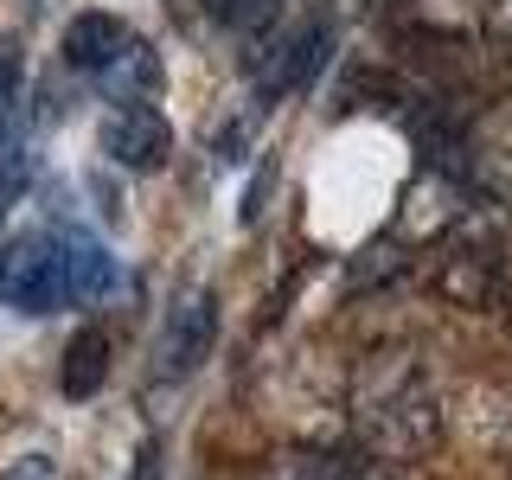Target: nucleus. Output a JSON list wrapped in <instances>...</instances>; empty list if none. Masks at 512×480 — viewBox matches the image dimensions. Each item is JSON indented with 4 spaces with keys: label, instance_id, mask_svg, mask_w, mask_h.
<instances>
[{
    "label": "nucleus",
    "instance_id": "f257e3e1",
    "mask_svg": "<svg viewBox=\"0 0 512 480\" xmlns=\"http://www.w3.org/2000/svg\"><path fill=\"white\" fill-rule=\"evenodd\" d=\"M346 423L378 461H423L448 436V404L416 352H365L346 384Z\"/></svg>",
    "mask_w": 512,
    "mask_h": 480
},
{
    "label": "nucleus",
    "instance_id": "f03ea898",
    "mask_svg": "<svg viewBox=\"0 0 512 480\" xmlns=\"http://www.w3.org/2000/svg\"><path fill=\"white\" fill-rule=\"evenodd\" d=\"M71 295V237L58 231H13L0 244V308L58 314Z\"/></svg>",
    "mask_w": 512,
    "mask_h": 480
},
{
    "label": "nucleus",
    "instance_id": "7ed1b4c3",
    "mask_svg": "<svg viewBox=\"0 0 512 480\" xmlns=\"http://www.w3.org/2000/svg\"><path fill=\"white\" fill-rule=\"evenodd\" d=\"M429 295L455 314H493L506 295V269H500V244L487 231H468L461 218V237H448L429 263Z\"/></svg>",
    "mask_w": 512,
    "mask_h": 480
},
{
    "label": "nucleus",
    "instance_id": "20e7f679",
    "mask_svg": "<svg viewBox=\"0 0 512 480\" xmlns=\"http://www.w3.org/2000/svg\"><path fill=\"white\" fill-rule=\"evenodd\" d=\"M468 205H461V173L455 167H423L404 186V205H397L391 231H384V250H429L448 244L461 231Z\"/></svg>",
    "mask_w": 512,
    "mask_h": 480
},
{
    "label": "nucleus",
    "instance_id": "39448f33",
    "mask_svg": "<svg viewBox=\"0 0 512 480\" xmlns=\"http://www.w3.org/2000/svg\"><path fill=\"white\" fill-rule=\"evenodd\" d=\"M212 340H218V295L192 282V288H180V295H173L167 320H160V340H154L148 378H154V384H180V378H192V372L205 365V352H212Z\"/></svg>",
    "mask_w": 512,
    "mask_h": 480
},
{
    "label": "nucleus",
    "instance_id": "423d86ee",
    "mask_svg": "<svg viewBox=\"0 0 512 480\" xmlns=\"http://www.w3.org/2000/svg\"><path fill=\"white\" fill-rule=\"evenodd\" d=\"M103 154L122 173H160L173 160V122L154 103H116L103 116Z\"/></svg>",
    "mask_w": 512,
    "mask_h": 480
},
{
    "label": "nucleus",
    "instance_id": "0eeeda50",
    "mask_svg": "<svg viewBox=\"0 0 512 480\" xmlns=\"http://www.w3.org/2000/svg\"><path fill=\"white\" fill-rule=\"evenodd\" d=\"M327 45H333V26H327V20H301V26H288L282 39L263 52V96H288V90H301V84H308V77L320 71Z\"/></svg>",
    "mask_w": 512,
    "mask_h": 480
},
{
    "label": "nucleus",
    "instance_id": "6e6552de",
    "mask_svg": "<svg viewBox=\"0 0 512 480\" xmlns=\"http://www.w3.org/2000/svg\"><path fill=\"white\" fill-rule=\"evenodd\" d=\"M128 45H135V32H128L116 13H96V7H90V13H77V20L64 26V45H58V52H64V64H71V71H84V77H96V84H103V77L122 64Z\"/></svg>",
    "mask_w": 512,
    "mask_h": 480
},
{
    "label": "nucleus",
    "instance_id": "1a4fd4ad",
    "mask_svg": "<svg viewBox=\"0 0 512 480\" xmlns=\"http://www.w3.org/2000/svg\"><path fill=\"white\" fill-rule=\"evenodd\" d=\"M468 173L487 186L493 205L512 212V103L487 109V116L468 128Z\"/></svg>",
    "mask_w": 512,
    "mask_h": 480
},
{
    "label": "nucleus",
    "instance_id": "9d476101",
    "mask_svg": "<svg viewBox=\"0 0 512 480\" xmlns=\"http://www.w3.org/2000/svg\"><path fill=\"white\" fill-rule=\"evenodd\" d=\"M461 423V436L480 442L487 455H512V397L500 384H461L455 410H448Z\"/></svg>",
    "mask_w": 512,
    "mask_h": 480
},
{
    "label": "nucleus",
    "instance_id": "9b49d317",
    "mask_svg": "<svg viewBox=\"0 0 512 480\" xmlns=\"http://www.w3.org/2000/svg\"><path fill=\"white\" fill-rule=\"evenodd\" d=\"M103 378H109V333L77 327L71 346H64V365H58V391L71 397V404H84V397L103 391Z\"/></svg>",
    "mask_w": 512,
    "mask_h": 480
},
{
    "label": "nucleus",
    "instance_id": "f8f14e48",
    "mask_svg": "<svg viewBox=\"0 0 512 480\" xmlns=\"http://www.w3.org/2000/svg\"><path fill=\"white\" fill-rule=\"evenodd\" d=\"M103 90L116 96V103H154V90H160V58H154V45H148V39L128 45L122 64L103 77Z\"/></svg>",
    "mask_w": 512,
    "mask_h": 480
},
{
    "label": "nucleus",
    "instance_id": "ddd939ff",
    "mask_svg": "<svg viewBox=\"0 0 512 480\" xmlns=\"http://www.w3.org/2000/svg\"><path fill=\"white\" fill-rule=\"evenodd\" d=\"M116 256H109L96 237H71V295L77 301H103L116 288Z\"/></svg>",
    "mask_w": 512,
    "mask_h": 480
},
{
    "label": "nucleus",
    "instance_id": "4468645a",
    "mask_svg": "<svg viewBox=\"0 0 512 480\" xmlns=\"http://www.w3.org/2000/svg\"><path fill=\"white\" fill-rule=\"evenodd\" d=\"M20 77H26V64H20V45L13 39H0V160H20Z\"/></svg>",
    "mask_w": 512,
    "mask_h": 480
},
{
    "label": "nucleus",
    "instance_id": "2eb2a0df",
    "mask_svg": "<svg viewBox=\"0 0 512 480\" xmlns=\"http://www.w3.org/2000/svg\"><path fill=\"white\" fill-rule=\"evenodd\" d=\"M256 480H333V461L320 455V448H288V455H276Z\"/></svg>",
    "mask_w": 512,
    "mask_h": 480
},
{
    "label": "nucleus",
    "instance_id": "dca6fc26",
    "mask_svg": "<svg viewBox=\"0 0 512 480\" xmlns=\"http://www.w3.org/2000/svg\"><path fill=\"white\" fill-rule=\"evenodd\" d=\"M205 13H212L218 26H231V32H244V26H263L269 13H276V0H199Z\"/></svg>",
    "mask_w": 512,
    "mask_h": 480
},
{
    "label": "nucleus",
    "instance_id": "f3484780",
    "mask_svg": "<svg viewBox=\"0 0 512 480\" xmlns=\"http://www.w3.org/2000/svg\"><path fill=\"white\" fill-rule=\"evenodd\" d=\"M480 32L512 58V0H480Z\"/></svg>",
    "mask_w": 512,
    "mask_h": 480
},
{
    "label": "nucleus",
    "instance_id": "a211bd4d",
    "mask_svg": "<svg viewBox=\"0 0 512 480\" xmlns=\"http://www.w3.org/2000/svg\"><path fill=\"white\" fill-rule=\"evenodd\" d=\"M122 480H167V448L148 436V442L135 448V461H128V474H122Z\"/></svg>",
    "mask_w": 512,
    "mask_h": 480
},
{
    "label": "nucleus",
    "instance_id": "6ab92c4d",
    "mask_svg": "<svg viewBox=\"0 0 512 480\" xmlns=\"http://www.w3.org/2000/svg\"><path fill=\"white\" fill-rule=\"evenodd\" d=\"M0 480H58V455H45V448H32V455H20Z\"/></svg>",
    "mask_w": 512,
    "mask_h": 480
},
{
    "label": "nucleus",
    "instance_id": "aec40b11",
    "mask_svg": "<svg viewBox=\"0 0 512 480\" xmlns=\"http://www.w3.org/2000/svg\"><path fill=\"white\" fill-rule=\"evenodd\" d=\"M333 480H397V474L378 468V461H359V468H333Z\"/></svg>",
    "mask_w": 512,
    "mask_h": 480
}]
</instances>
